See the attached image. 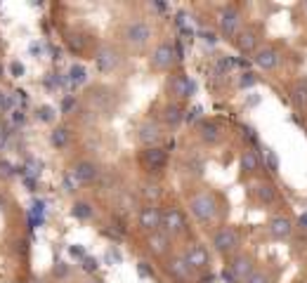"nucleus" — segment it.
<instances>
[{"instance_id":"nucleus-1","label":"nucleus","mask_w":307,"mask_h":283,"mask_svg":"<svg viewBox=\"0 0 307 283\" xmlns=\"http://www.w3.org/2000/svg\"><path fill=\"white\" fill-rule=\"evenodd\" d=\"M189 210H191V215H194V217H196L199 222H210L213 217H215L217 203H215V198H213V196L203 191V194L191 196Z\"/></svg>"},{"instance_id":"nucleus-2","label":"nucleus","mask_w":307,"mask_h":283,"mask_svg":"<svg viewBox=\"0 0 307 283\" xmlns=\"http://www.w3.org/2000/svg\"><path fill=\"white\" fill-rule=\"evenodd\" d=\"M123 38H126V43L135 45V47H142V45L149 43V38H152V26L142 21V19H135V21H128L126 26H123Z\"/></svg>"},{"instance_id":"nucleus-3","label":"nucleus","mask_w":307,"mask_h":283,"mask_svg":"<svg viewBox=\"0 0 307 283\" xmlns=\"http://www.w3.org/2000/svg\"><path fill=\"white\" fill-rule=\"evenodd\" d=\"M69 175L73 177L76 184H90V182H95V179L100 177V168H97V163H92V160H78L71 168Z\"/></svg>"},{"instance_id":"nucleus-4","label":"nucleus","mask_w":307,"mask_h":283,"mask_svg":"<svg viewBox=\"0 0 307 283\" xmlns=\"http://www.w3.org/2000/svg\"><path fill=\"white\" fill-rule=\"evenodd\" d=\"M236 246H239V234H236L232 227H222V229L213 236V248H215L217 253H222V255L236 250Z\"/></svg>"},{"instance_id":"nucleus-5","label":"nucleus","mask_w":307,"mask_h":283,"mask_svg":"<svg viewBox=\"0 0 307 283\" xmlns=\"http://www.w3.org/2000/svg\"><path fill=\"white\" fill-rule=\"evenodd\" d=\"M229 272H232V276H234L239 283H246L251 276H253L255 272V265H253V260L248 255H236L232 262H229V267H227Z\"/></svg>"},{"instance_id":"nucleus-6","label":"nucleus","mask_w":307,"mask_h":283,"mask_svg":"<svg viewBox=\"0 0 307 283\" xmlns=\"http://www.w3.org/2000/svg\"><path fill=\"white\" fill-rule=\"evenodd\" d=\"M177 59V52H175V45L170 43H161L152 54V66L154 69H170Z\"/></svg>"},{"instance_id":"nucleus-7","label":"nucleus","mask_w":307,"mask_h":283,"mask_svg":"<svg viewBox=\"0 0 307 283\" xmlns=\"http://www.w3.org/2000/svg\"><path fill=\"white\" fill-rule=\"evenodd\" d=\"M161 220H163V212L156 208L154 203H147L142 210H140V227L145 231H161Z\"/></svg>"},{"instance_id":"nucleus-8","label":"nucleus","mask_w":307,"mask_h":283,"mask_svg":"<svg viewBox=\"0 0 307 283\" xmlns=\"http://www.w3.org/2000/svg\"><path fill=\"white\" fill-rule=\"evenodd\" d=\"M217 24H220V31L225 35H236L239 31V24H241V14L236 7H225L220 14H217Z\"/></svg>"},{"instance_id":"nucleus-9","label":"nucleus","mask_w":307,"mask_h":283,"mask_svg":"<svg viewBox=\"0 0 307 283\" xmlns=\"http://www.w3.org/2000/svg\"><path fill=\"white\" fill-rule=\"evenodd\" d=\"M142 163L147 165V170H152V172H161L165 168V163H168V156H165V151L161 146H147L142 151Z\"/></svg>"},{"instance_id":"nucleus-10","label":"nucleus","mask_w":307,"mask_h":283,"mask_svg":"<svg viewBox=\"0 0 307 283\" xmlns=\"http://www.w3.org/2000/svg\"><path fill=\"white\" fill-rule=\"evenodd\" d=\"M161 231H165L168 236L170 234H182L184 231V217L177 208H170V210L163 212V220H161Z\"/></svg>"},{"instance_id":"nucleus-11","label":"nucleus","mask_w":307,"mask_h":283,"mask_svg":"<svg viewBox=\"0 0 307 283\" xmlns=\"http://www.w3.org/2000/svg\"><path fill=\"white\" fill-rule=\"evenodd\" d=\"M168 88H170V95L172 97H177V99H184V97H189V95H194V83H191L184 73H177V76H172L170 83H168Z\"/></svg>"},{"instance_id":"nucleus-12","label":"nucleus","mask_w":307,"mask_h":283,"mask_svg":"<svg viewBox=\"0 0 307 283\" xmlns=\"http://www.w3.org/2000/svg\"><path fill=\"white\" fill-rule=\"evenodd\" d=\"M184 260H187V265L191 269H203V267L210 262V255H208V250L199 243H194V246L187 248V253H184Z\"/></svg>"},{"instance_id":"nucleus-13","label":"nucleus","mask_w":307,"mask_h":283,"mask_svg":"<svg viewBox=\"0 0 307 283\" xmlns=\"http://www.w3.org/2000/svg\"><path fill=\"white\" fill-rule=\"evenodd\" d=\"M95 62H97V66H100V71H114L118 66V52L114 50V47H109V45H104V47H100L97 50V54H95Z\"/></svg>"},{"instance_id":"nucleus-14","label":"nucleus","mask_w":307,"mask_h":283,"mask_svg":"<svg viewBox=\"0 0 307 283\" xmlns=\"http://www.w3.org/2000/svg\"><path fill=\"white\" fill-rule=\"evenodd\" d=\"M140 142L142 144H147V146H156L158 144V140H161V128L156 123H152V121H145V123L140 125Z\"/></svg>"},{"instance_id":"nucleus-15","label":"nucleus","mask_w":307,"mask_h":283,"mask_svg":"<svg viewBox=\"0 0 307 283\" xmlns=\"http://www.w3.org/2000/svg\"><path fill=\"white\" fill-rule=\"evenodd\" d=\"M255 64L265 71H272L277 64H279V52L274 50V47H260L258 52H255Z\"/></svg>"},{"instance_id":"nucleus-16","label":"nucleus","mask_w":307,"mask_h":283,"mask_svg":"<svg viewBox=\"0 0 307 283\" xmlns=\"http://www.w3.org/2000/svg\"><path fill=\"white\" fill-rule=\"evenodd\" d=\"M165 269H168V274L175 276V279H180V281H187L191 274V267L187 265L184 257H170L168 265H165Z\"/></svg>"},{"instance_id":"nucleus-17","label":"nucleus","mask_w":307,"mask_h":283,"mask_svg":"<svg viewBox=\"0 0 307 283\" xmlns=\"http://www.w3.org/2000/svg\"><path fill=\"white\" fill-rule=\"evenodd\" d=\"M291 231H293V222L289 217H274L270 222V234L274 239H289Z\"/></svg>"},{"instance_id":"nucleus-18","label":"nucleus","mask_w":307,"mask_h":283,"mask_svg":"<svg viewBox=\"0 0 307 283\" xmlns=\"http://www.w3.org/2000/svg\"><path fill=\"white\" fill-rule=\"evenodd\" d=\"M199 135L201 140L208 142V144H215L220 140V125L215 121H201L199 123Z\"/></svg>"},{"instance_id":"nucleus-19","label":"nucleus","mask_w":307,"mask_h":283,"mask_svg":"<svg viewBox=\"0 0 307 283\" xmlns=\"http://www.w3.org/2000/svg\"><path fill=\"white\" fill-rule=\"evenodd\" d=\"M236 45H239V50H244V52H253L255 45H258V35H255L253 28H246L239 33L236 38Z\"/></svg>"},{"instance_id":"nucleus-20","label":"nucleus","mask_w":307,"mask_h":283,"mask_svg":"<svg viewBox=\"0 0 307 283\" xmlns=\"http://www.w3.org/2000/svg\"><path fill=\"white\" fill-rule=\"evenodd\" d=\"M163 121L170 125V128H175V125H180L184 121V111L177 104H168L163 109Z\"/></svg>"},{"instance_id":"nucleus-21","label":"nucleus","mask_w":307,"mask_h":283,"mask_svg":"<svg viewBox=\"0 0 307 283\" xmlns=\"http://www.w3.org/2000/svg\"><path fill=\"white\" fill-rule=\"evenodd\" d=\"M69 142H71V130H69L66 125H59V128L52 130V135H50V144L57 146V149H64Z\"/></svg>"},{"instance_id":"nucleus-22","label":"nucleus","mask_w":307,"mask_h":283,"mask_svg":"<svg viewBox=\"0 0 307 283\" xmlns=\"http://www.w3.org/2000/svg\"><path fill=\"white\" fill-rule=\"evenodd\" d=\"M291 99H293L300 109H307V80H298V83L291 88Z\"/></svg>"},{"instance_id":"nucleus-23","label":"nucleus","mask_w":307,"mask_h":283,"mask_svg":"<svg viewBox=\"0 0 307 283\" xmlns=\"http://www.w3.org/2000/svg\"><path fill=\"white\" fill-rule=\"evenodd\" d=\"M168 243H170V236L165 234V231H154L152 239H149V248H152L154 253H165V248H168Z\"/></svg>"},{"instance_id":"nucleus-24","label":"nucleus","mask_w":307,"mask_h":283,"mask_svg":"<svg viewBox=\"0 0 307 283\" xmlns=\"http://www.w3.org/2000/svg\"><path fill=\"white\" fill-rule=\"evenodd\" d=\"M258 168H260V158H258L255 149H246L244 156H241V170L244 172H255Z\"/></svg>"},{"instance_id":"nucleus-25","label":"nucleus","mask_w":307,"mask_h":283,"mask_svg":"<svg viewBox=\"0 0 307 283\" xmlns=\"http://www.w3.org/2000/svg\"><path fill=\"white\" fill-rule=\"evenodd\" d=\"M255 196H258L260 203H274V201H277V189L272 184H265V182H262V184L255 186Z\"/></svg>"},{"instance_id":"nucleus-26","label":"nucleus","mask_w":307,"mask_h":283,"mask_svg":"<svg viewBox=\"0 0 307 283\" xmlns=\"http://www.w3.org/2000/svg\"><path fill=\"white\" fill-rule=\"evenodd\" d=\"M71 215L76 220H90L92 217V205L88 201H76L71 205Z\"/></svg>"},{"instance_id":"nucleus-27","label":"nucleus","mask_w":307,"mask_h":283,"mask_svg":"<svg viewBox=\"0 0 307 283\" xmlns=\"http://www.w3.org/2000/svg\"><path fill=\"white\" fill-rule=\"evenodd\" d=\"M85 80H88V71L83 69L81 64H73L71 69H69V83H71L73 88H78Z\"/></svg>"},{"instance_id":"nucleus-28","label":"nucleus","mask_w":307,"mask_h":283,"mask_svg":"<svg viewBox=\"0 0 307 283\" xmlns=\"http://www.w3.org/2000/svg\"><path fill=\"white\" fill-rule=\"evenodd\" d=\"M142 196H145L149 203H154V201L161 198V186L158 184H142Z\"/></svg>"},{"instance_id":"nucleus-29","label":"nucleus","mask_w":307,"mask_h":283,"mask_svg":"<svg viewBox=\"0 0 307 283\" xmlns=\"http://www.w3.org/2000/svg\"><path fill=\"white\" fill-rule=\"evenodd\" d=\"M38 121H43V123H52L54 121V109L52 106H40L38 109Z\"/></svg>"},{"instance_id":"nucleus-30","label":"nucleus","mask_w":307,"mask_h":283,"mask_svg":"<svg viewBox=\"0 0 307 283\" xmlns=\"http://www.w3.org/2000/svg\"><path fill=\"white\" fill-rule=\"evenodd\" d=\"M246 283H274V281H272V274H267V272H253V276Z\"/></svg>"},{"instance_id":"nucleus-31","label":"nucleus","mask_w":307,"mask_h":283,"mask_svg":"<svg viewBox=\"0 0 307 283\" xmlns=\"http://www.w3.org/2000/svg\"><path fill=\"white\" fill-rule=\"evenodd\" d=\"M187 168H189V172H194V175H201V172H203V160L196 158V156H191V158L187 160Z\"/></svg>"},{"instance_id":"nucleus-32","label":"nucleus","mask_w":307,"mask_h":283,"mask_svg":"<svg viewBox=\"0 0 307 283\" xmlns=\"http://www.w3.org/2000/svg\"><path fill=\"white\" fill-rule=\"evenodd\" d=\"M267 168H270V172H277V170H279V158H277L274 151H267Z\"/></svg>"},{"instance_id":"nucleus-33","label":"nucleus","mask_w":307,"mask_h":283,"mask_svg":"<svg viewBox=\"0 0 307 283\" xmlns=\"http://www.w3.org/2000/svg\"><path fill=\"white\" fill-rule=\"evenodd\" d=\"M73 106H76V97H73V95L64 97V99H62V114H71Z\"/></svg>"},{"instance_id":"nucleus-34","label":"nucleus","mask_w":307,"mask_h":283,"mask_svg":"<svg viewBox=\"0 0 307 283\" xmlns=\"http://www.w3.org/2000/svg\"><path fill=\"white\" fill-rule=\"evenodd\" d=\"M255 83H258L255 73H244L241 80H239V85H241V88H251V85H255Z\"/></svg>"},{"instance_id":"nucleus-35","label":"nucleus","mask_w":307,"mask_h":283,"mask_svg":"<svg viewBox=\"0 0 307 283\" xmlns=\"http://www.w3.org/2000/svg\"><path fill=\"white\" fill-rule=\"evenodd\" d=\"M9 73H12L14 78L24 76V64H21V62H12V64H9Z\"/></svg>"},{"instance_id":"nucleus-36","label":"nucleus","mask_w":307,"mask_h":283,"mask_svg":"<svg viewBox=\"0 0 307 283\" xmlns=\"http://www.w3.org/2000/svg\"><path fill=\"white\" fill-rule=\"evenodd\" d=\"M97 267H100V262H97L95 257H85V260H83V269H85V272H95Z\"/></svg>"},{"instance_id":"nucleus-37","label":"nucleus","mask_w":307,"mask_h":283,"mask_svg":"<svg viewBox=\"0 0 307 283\" xmlns=\"http://www.w3.org/2000/svg\"><path fill=\"white\" fill-rule=\"evenodd\" d=\"M137 274L147 279V276H154V269L147 265V262H140V265H137Z\"/></svg>"},{"instance_id":"nucleus-38","label":"nucleus","mask_w":307,"mask_h":283,"mask_svg":"<svg viewBox=\"0 0 307 283\" xmlns=\"http://www.w3.org/2000/svg\"><path fill=\"white\" fill-rule=\"evenodd\" d=\"M0 175H2V177H12V175H14V168L9 165L7 160H0Z\"/></svg>"},{"instance_id":"nucleus-39","label":"nucleus","mask_w":307,"mask_h":283,"mask_svg":"<svg viewBox=\"0 0 307 283\" xmlns=\"http://www.w3.org/2000/svg\"><path fill=\"white\" fill-rule=\"evenodd\" d=\"M201 116V106H194L191 111H187V116H184V121H189V123H194L196 118Z\"/></svg>"},{"instance_id":"nucleus-40","label":"nucleus","mask_w":307,"mask_h":283,"mask_svg":"<svg viewBox=\"0 0 307 283\" xmlns=\"http://www.w3.org/2000/svg\"><path fill=\"white\" fill-rule=\"evenodd\" d=\"M69 253H71L73 257H81V260H85V257H88V255H85V250H83V246H71V248H69Z\"/></svg>"},{"instance_id":"nucleus-41","label":"nucleus","mask_w":307,"mask_h":283,"mask_svg":"<svg viewBox=\"0 0 307 283\" xmlns=\"http://www.w3.org/2000/svg\"><path fill=\"white\" fill-rule=\"evenodd\" d=\"M234 59H229V57H220V71H225V69H232L234 66Z\"/></svg>"},{"instance_id":"nucleus-42","label":"nucleus","mask_w":307,"mask_h":283,"mask_svg":"<svg viewBox=\"0 0 307 283\" xmlns=\"http://www.w3.org/2000/svg\"><path fill=\"white\" fill-rule=\"evenodd\" d=\"M54 274H57V276H66V274H69V267H66V262H59V265L54 267Z\"/></svg>"},{"instance_id":"nucleus-43","label":"nucleus","mask_w":307,"mask_h":283,"mask_svg":"<svg viewBox=\"0 0 307 283\" xmlns=\"http://www.w3.org/2000/svg\"><path fill=\"white\" fill-rule=\"evenodd\" d=\"M28 52H31V54H40V52H43V45H40V43H31V45H28Z\"/></svg>"},{"instance_id":"nucleus-44","label":"nucleus","mask_w":307,"mask_h":283,"mask_svg":"<svg viewBox=\"0 0 307 283\" xmlns=\"http://www.w3.org/2000/svg\"><path fill=\"white\" fill-rule=\"evenodd\" d=\"M201 35H203V40H206L208 45H213V43H215V40H217V38H215V33H210V31H203V33H201Z\"/></svg>"},{"instance_id":"nucleus-45","label":"nucleus","mask_w":307,"mask_h":283,"mask_svg":"<svg viewBox=\"0 0 307 283\" xmlns=\"http://www.w3.org/2000/svg\"><path fill=\"white\" fill-rule=\"evenodd\" d=\"M24 118H26V116H24V111H14V114H12V121H14V123H24Z\"/></svg>"},{"instance_id":"nucleus-46","label":"nucleus","mask_w":307,"mask_h":283,"mask_svg":"<svg viewBox=\"0 0 307 283\" xmlns=\"http://www.w3.org/2000/svg\"><path fill=\"white\" fill-rule=\"evenodd\" d=\"M73 184H76V182H73V177L66 175V179H64V189H66V191H73Z\"/></svg>"},{"instance_id":"nucleus-47","label":"nucleus","mask_w":307,"mask_h":283,"mask_svg":"<svg viewBox=\"0 0 307 283\" xmlns=\"http://www.w3.org/2000/svg\"><path fill=\"white\" fill-rule=\"evenodd\" d=\"M222 279H225L227 283H239L234 276H232V272H229V269H225V272H222Z\"/></svg>"},{"instance_id":"nucleus-48","label":"nucleus","mask_w":307,"mask_h":283,"mask_svg":"<svg viewBox=\"0 0 307 283\" xmlns=\"http://www.w3.org/2000/svg\"><path fill=\"white\" fill-rule=\"evenodd\" d=\"M0 106H9V99L5 97V92L0 90Z\"/></svg>"},{"instance_id":"nucleus-49","label":"nucleus","mask_w":307,"mask_h":283,"mask_svg":"<svg viewBox=\"0 0 307 283\" xmlns=\"http://www.w3.org/2000/svg\"><path fill=\"white\" fill-rule=\"evenodd\" d=\"M152 5H154V9H158V12L168 9V5H165V2H152Z\"/></svg>"},{"instance_id":"nucleus-50","label":"nucleus","mask_w":307,"mask_h":283,"mask_svg":"<svg viewBox=\"0 0 307 283\" xmlns=\"http://www.w3.org/2000/svg\"><path fill=\"white\" fill-rule=\"evenodd\" d=\"M300 224L307 229V212H303V215H300Z\"/></svg>"},{"instance_id":"nucleus-51","label":"nucleus","mask_w":307,"mask_h":283,"mask_svg":"<svg viewBox=\"0 0 307 283\" xmlns=\"http://www.w3.org/2000/svg\"><path fill=\"white\" fill-rule=\"evenodd\" d=\"M90 283H102V281H97V279H92V281Z\"/></svg>"},{"instance_id":"nucleus-52","label":"nucleus","mask_w":307,"mask_h":283,"mask_svg":"<svg viewBox=\"0 0 307 283\" xmlns=\"http://www.w3.org/2000/svg\"><path fill=\"white\" fill-rule=\"evenodd\" d=\"M2 144H5V140H2V137H0V146H2Z\"/></svg>"},{"instance_id":"nucleus-53","label":"nucleus","mask_w":307,"mask_h":283,"mask_svg":"<svg viewBox=\"0 0 307 283\" xmlns=\"http://www.w3.org/2000/svg\"><path fill=\"white\" fill-rule=\"evenodd\" d=\"M0 76H2V66H0Z\"/></svg>"},{"instance_id":"nucleus-54","label":"nucleus","mask_w":307,"mask_h":283,"mask_svg":"<svg viewBox=\"0 0 307 283\" xmlns=\"http://www.w3.org/2000/svg\"><path fill=\"white\" fill-rule=\"evenodd\" d=\"M36 283H43V281H36Z\"/></svg>"},{"instance_id":"nucleus-55","label":"nucleus","mask_w":307,"mask_h":283,"mask_svg":"<svg viewBox=\"0 0 307 283\" xmlns=\"http://www.w3.org/2000/svg\"><path fill=\"white\" fill-rule=\"evenodd\" d=\"M305 7H307V2H305Z\"/></svg>"}]
</instances>
